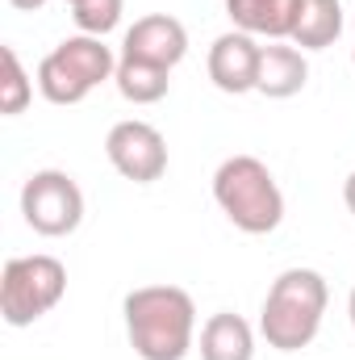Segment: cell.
<instances>
[{"label":"cell","mask_w":355,"mask_h":360,"mask_svg":"<svg viewBox=\"0 0 355 360\" xmlns=\"http://www.w3.org/2000/svg\"><path fill=\"white\" fill-rule=\"evenodd\" d=\"M351 63H355V46H351Z\"/></svg>","instance_id":"20"},{"label":"cell","mask_w":355,"mask_h":360,"mask_svg":"<svg viewBox=\"0 0 355 360\" xmlns=\"http://www.w3.org/2000/svg\"><path fill=\"white\" fill-rule=\"evenodd\" d=\"M309 80V63L305 51H297L293 42H267L260 46V76H255V92L267 101H288L305 89Z\"/></svg>","instance_id":"10"},{"label":"cell","mask_w":355,"mask_h":360,"mask_svg":"<svg viewBox=\"0 0 355 360\" xmlns=\"http://www.w3.org/2000/svg\"><path fill=\"white\" fill-rule=\"evenodd\" d=\"M213 201L243 235H272L284 222V193L264 160L230 155L213 172Z\"/></svg>","instance_id":"3"},{"label":"cell","mask_w":355,"mask_h":360,"mask_svg":"<svg viewBox=\"0 0 355 360\" xmlns=\"http://www.w3.org/2000/svg\"><path fill=\"white\" fill-rule=\"evenodd\" d=\"M196 348H201V360H255V331L243 314L217 310L205 319Z\"/></svg>","instance_id":"12"},{"label":"cell","mask_w":355,"mask_h":360,"mask_svg":"<svg viewBox=\"0 0 355 360\" xmlns=\"http://www.w3.org/2000/svg\"><path fill=\"white\" fill-rule=\"evenodd\" d=\"M343 34V4L339 0H297V21L288 42L297 51H326Z\"/></svg>","instance_id":"13"},{"label":"cell","mask_w":355,"mask_h":360,"mask_svg":"<svg viewBox=\"0 0 355 360\" xmlns=\"http://www.w3.org/2000/svg\"><path fill=\"white\" fill-rule=\"evenodd\" d=\"M8 4H13V8H21V13H38L46 0H8Z\"/></svg>","instance_id":"18"},{"label":"cell","mask_w":355,"mask_h":360,"mask_svg":"<svg viewBox=\"0 0 355 360\" xmlns=\"http://www.w3.org/2000/svg\"><path fill=\"white\" fill-rule=\"evenodd\" d=\"M184 55H188V30L172 13H147L121 38V59H142V63H155L168 72L184 63Z\"/></svg>","instance_id":"8"},{"label":"cell","mask_w":355,"mask_h":360,"mask_svg":"<svg viewBox=\"0 0 355 360\" xmlns=\"http://www.w3.org/2000/svg\"><path fill=\"white\" fill-rule=\"evenodd\" d=\"M67 293V269L55 256H13L0 272V314L8 327H34Z\"/></svg>","instance_id":"5"},{"label":"cell","mask_w":355,"mask_h":360,"mask_svg":"<svg viewBox=\"0 0 355 360\" xmlns=\"http://www.w3.org/2000/svg\"><path fill=\"white\" fill-rule=\"evenodd\" d=\"M121 13H126V0H76L72 4L80 34H92V38H105L109 30H117Z\"/></svg>","instance_id":"16"},{"label":"cell","mask_w":355,"mask_h":360,"mask_svg":"<svg viewBox=\"0 0 355 360\" xmlns=\"http://www.w3.org/2000/svg\"><path fill=\"white\" fill-rule=\"evenodd\" d=\"M117 63L121 59L105 46V38L72 34L38 63V92L51 105H80L96 84L117 76Z\"/></svg>","instance_id":"4"},{"label":"cell","mask_w":355,"mask_h":360,"mask_svg":"<svg viewBox=\"0 0 355 360\" xmlns=\"http://www.w3.org/2000/svg\"><path fill=\"white\" fill-rule=\"evenodd\" d=\"M347 314H351V327H355V289H351V297H347Z\"/></svg>","instance_id":"19"},{"label":"cell","mask_w":355,"mask_h":360,"mask_svg":"<svg viewBox=\"0 0 355 360\" xmlns=\"http://www.w3.org/2000/svg\"><path fill=\"white\" fill-rule=\"evenodd\" d=\"M21 218L42 239H63L84 222V188L63 168H42L21 184Z\"/></svg>","instance_id":"6"},{"label":"cell","mask_w":355,"mask_h":360,"mask_svg":"<svg viewBox=\"0 0 355 360\" xmlns=\"http://www.w3.org/2000/svg\"><path fill=\"white\" fill-rule=\"evenodd\" d=\"M67 4H76V0H67Z\"/></svg>","instance_id":"21"},{"label":"cell","mask_w":355,"mask_h":360,"mask_svg":"<svg viewBox=\"0 0 355 360\" xmlns=\"http://www.w3.org/2000/svg\"><path fill=\"white\" fill-rule=\"evenodd\" d=\"M209 80L213 89L230 92V96H243V92H255V76H260V42L243 30H230L222 38H213L209 46Z\"/></svg>","instance_id":"9"},{"label":"cell","mask_w":355,"mask_h":360,"mask_svg":"<svg viewBox=\"0 0 355 360\" xmlns=\"http://www.w3.org/2000/svg\"><path fill=\"white\" fill-rule=\"evenodd\" d=\"M330 285L318 269H284L264 297L260 310V335L276 352H301L318 340L326 319Z\"/></svg>","instance_id":"2"},{"label":"cell","mask_w":355,"mask_h":360,"mask_svg":"<svg viewBox=\"0 0 355 360\" xmlns=\"http://www.w3.org/2000/svg\"><path fill=\"white\" fill-rule=\"evenodd\" d=\"M0 68H4V76H0V113L4 117H17L34 101V80L25 76L21 55L13 46H0Z\"/></svg>","instance_id":"15"},{"label":"cell","mask_w":355,"mask_h":360,"mask_svg":"<svg viewBox=\"0 0 355 360\" xmlns=\"http://www.w3.org/2000/svg\"><path fill=\"white\" fill-rule=\"evenodd\" d=\"M226 17L234 21V30L251 38L288 42L297 21V0H226Z\"/></svg>","instance_id":"11"},{"label":"cell","mask_w":355,"mask_h":360,"mask_svg":"<svg viewBox=\"0 0 355 360\" xmlns=\"http://www.w3.org/2000/svg\"><path fill=\"white\" fill-rule=\"evenodd\" d=\"M130 348L142 360H184L196 344V302L180 285H138L121 302Z\"/></svg>","instance_id":"1"},{"label":"cell","mask_w":355,"mask_h":360,"mask_svg":"<svg viewBox=\"0 0 355 360\" xmlns=\"http://www.w3.org/2000/svg\"><path fill=\"white\" fill-rule=\"evenodd\" d=\"M113 84H117V92L130 105H155V101H163L168 89H172V72L168 68H155V63H142V59H121Z\"/></svg>","instance_id":"14"},{"label":"cell","mask_w":355,"mask_h":360,"mask_svg":"<svg viewBox=\"0 0 355 360\" xmlns=\"http://www.w3.org/2000/svg\"><path fill=\"white\" fill-rule=\"evenodd\" d=\"M105 155L113 172L126 176L130 184H155L168 172V139L151 122H138V117H126L105 134Z\"/></svg>","instance_id":"7"},{"label":"cell","mask_w":355,"mask_h":360,"mask_svg":"<svg viewBox=\"0 0 355 360\" xmlns=\"http://www.w3.org/2000/svg\"><path fill=\"white\" fill-rule=\"evenodd\" d=\"M343 201H347V210L355 214V172L347 180H343Z\"/></svg>","instance_id":"17"}]
</instances>
